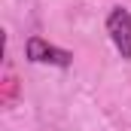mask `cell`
Returning a JSON list of instances; mask_svg holds the SVG:
<instances>
[{
  "label": "cell",
  "instance_id": "6da1fadb",
  "mask_svg": "<svg viewBox=\"0 0 131 131\" xmlns=\"http://www.w3.org/2000/svg\"><path fill=\"white\" fill-rule=\"evenodd\" d=\"M107 31L113 46L119 49L122 58H131V12L125 6H113L110 15H107Z\"/></svg>",
  "mask_w": 131,
  "mask_h": 131
},
{
  "label": "cell",
  "instance_id": "7a4b0ae2",
  "mask_svg": "<svg viewBox=\"0 0 131 131\" xmlns=\"http://www.w3.org/2000/svg\"><path fill=\"white\" fill-rule=\"evenodd\" d=\"M28 58L34 64H55V67H67L73 61V55L67 49H58V46H49L46 40L40 37H31L28 40Z\"/></svg>",
  "mask_w": 131,
  "mask_h": 131
}]
</instances>
